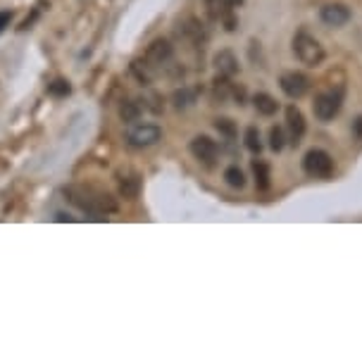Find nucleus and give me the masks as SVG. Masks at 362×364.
Returning a JSON list of instances; mask_svg holds the SVG:
<instances>
[{
	"instance_id": "f03ea898",
	"label": "nucleus",
	"mask_w": 362,
	"mask_h": 364,
	"mask_svg": "<svg viewBox=\"0 0 362 364\" xmlns=\"http://www.w3.org/2000/svg\"><path fill=\"white\" fill-rule=\"evenodd\" d=\"M293 53H296V58L303 63L305 67H319L324 63V48L322 43L315 38V36H310L307 31L300 29L296 36H293Z\"/></svg>"
},
{
	"instance_id": "2eb2a0df",
	"label": "nucleus",
	"mask_w": 362,
	"mask_h": 364,
	"mask_svg": "<svg viewBox=\"0 0 362 364\" xmlns=\"http://www.w3.org/2000/svg\"><path fill=\"white\" fill-rule=\"evenodd\" d=\"M196 100H198L196 88H179V91H174V95H172V102L176 109H186L193 105Z\"/></svg>"
},
{
	"instance_id": "5701e85b",
	"label": "nucleus",
	"mask_w": 362,
	"mask_h": 364,
	"mask_svg": "<svg viewBox=\"0 0 362 364\" xmlns=\"http://www.w3.org/2000/svg\"><path fill=\"white\" fill-rule=\"evenodd\" d=\"M10 19H12L10 12H0V33H3L5 26H10Z\"/></svg>"
},
{
	"instance_id": "4be33fe9",
	"label": "nucleus",
	"mask_w": 362,
	"mask_h": 364,
	"mask_svg": "<svg viewBox=\"0 0 362 364\" xmlns=\"http://www.w3.org/2000/svg\"><path fill=\"white\" fill-rule=\"evenodd\" d=\"M70 81H65V79H58V81H53L50 86H48V93L50 95H55V98H65V95H70Z\"/></svg>"
},
{
	"instance_id": "20e7f679",
	"label": "nucleus",
	"mask_w": 362,
	"mask_h": 364,
	"mask_svg": "<svg viewBox=\"0 0 362 364\" xmlns=\"http://www.w3.org/2000/svg\"><path fill=\"white\" fill-rule=\"evenodd\" d=\"M303 169H305V174L312 178H329L334 174V160L326 150L312 148V150H307L303 157Z\"/></svg>"
},
{
	"instance_id": "423d86ee",
	"label": "nucleus",
	"mask_w": 362,
	"mask_h": 364,
	"mask_svg": "<svg viewBox=\"0 0 362 364\" xmlns=\"http://www.w3.org/2000/svg\"><path fill=\"white\" fill-rule=\"evenodd\" d=\"M162 129L158 124H136L127 132V143L132 148H150L160 143Z\"/></svg>"
},
{
	"instance_id": "f8f14e48",
	"label": "nucleus",
	"mask_w": 362,
	"mask_h": 364,
	"mask_svg": "<svg viewBox=\"0 0 362 364\" xmlns=\"http://www.w3.org/2000/svg\"><path fill=\"white\" fill-rule=\"evenodd\" d=\"M215 67H217V72L222 74V77H236L238 74V60H236V55L231 53V50H220L215 55Z\"/></svg>"
},
{
	"instance_id": "6ab92c4d",
	"label": "nucleus",
	"mask_w": 362,
	"mask_h": 364,
	"mask_svg": "<svg viewBox=\"0 0 362 364\" xmlns=\"http://www.w3.org/2000/svg\"><path fill=\"white\" fill-rule=\"evenodd\" d=\"M243 139H245V148H248L250 150V153H260V150H262V143H260V132H257V129L255 127H248V129H245V136H243Z\"/></svg>"
},
{
	"instance_id": "4468645a",
	"label": "nucleus",
	"mask_w": 362,
	"mask_h": 364,
	"mask_svg": "<svg viewBox=\"0 0 362 364\" xmlns=\"http://www.w3.org/2000/svg\"><path fill=\"white\" fill-rule=\"evenodd\" d=\"M143 114V107H141V102H136V100H124L119 105V117H122V122L124 124H134V122H139V117Z\"/></svg>"
},
{
	"instance_id": "0eeeda50",
	"label": "nucleus",
	"mask_w": 362,
	"mask_h": 364,
	"mask_svg": "<svg viewBox=\"0 0 362 364\" xmlns=\"http://www.w3.org/2000/svg\"><path fill=\"white\" fill-rule=\"evenodd\" d=\"M279 86H282V91L289 95L291 100H300L310 91V79H307L303 72H286L282 74V79H279Z\"/></svg>"
},
{
	"instance_id": "1a4fd4ad",
	"label": "nucleus",
	"mask_w": 362,
	"mask_h": 364,
	"mask_svg": "<svg viewBox=\"0 0 362 364\" xmlns=\"http://www.w3.org/2000/svg\"><path fill=\"white\" fill-rule=\"evenodd\" d=\"M351 17H353V12H351V8H346L344 3H329L319 10V19H322L326 26H334V29L346 26L351 22Z\"/></svg>"
},
{
	"instance_id": "412c9836",
	"label": "nucleus",
	"mask_w": 362,
	"mask_h": 364,
	"mask_svg": "<svg viewBox=\"0 0 362 364\" xmlns=\"http://www.w3.org/2000/svg\"><path fill=\"white\" fill-rule=\"evenodd\" d=\"M215 129H217L220 134L227 136L229 141L236 136V124H234L231 119H227V117H220V119H215Z\"/></svg>"
},
{
	"instance_id": "b1692460",
	"label": "nucleus",
	"mask_w": 362,
	"mask_h": 364,
	"mask_svg": "<svg viewBox=\"0 0 362 364\" xmlns=\"http://www.w3.org/2000/svg\"><path fill=\"white\" fill-rule=\"evenodd\" d=\"M353 134L358 136V139H362V117H358V119L353 122Z\"/></svg>"
},
{
	"instance_id": "f257e3e1",
	"label": "nucleus",
	"mask_w": 362,
	"mask_h": 364,
	"mask_svg": "<svg viewBox=\"0 0 362 364\" xmlns=\"http://www.w3.org/2000/svg\"><path fill=\"white\" fill-rule=\"evenodd\" d=\"M63 193L67 198V203H72L74 208H79L81 212H86L91 217H102L117 210V203L110 196L91 186H65Z\"/></svg>"
},
{
	"instance_id": "7ed1b4c3",
	"label": "nucleus",
	"mask_w": 362,
	"mask_h": 364,
	"mask_svg": "<svg viewBox=\"0 0 362 364\" xmlns=\"http://www.w3.org/2000/svg\"><path fill=\"white\" fill-rule=\"evenodd\" d=\"M341 107H344V86L326 88V91L317 93L315 102H312V109H315L319 122H331L341 112Z\"/></svg>"
},
{
	"instance_id": "39448f33",
	"label": "nucleus",
	"mask_w": 362,
	"mask_h": 364,
	"mask_svg": "<svg viewBox=\"0 0 362 364\" xmlns=\"http://www.w3.org/2000/svg\"><path fill=\"white\" fill-rule=\"evenodd\" d=\"M172 55H174V50H172V43H169V41L155 38L153 43L148 46V50L143 55L141 63L146 65L150 72H155V70H160V67H165L169 60H172Z\"/></svg>"
},
{
	"instance_id": "a211bd4d",
	"label": "nucleus",
	"mask_w": 362,
	"mask_h": 364,
	"mask_svg": "<svg viewBox=\"0 0 362 364\" xmlns=\"http://www.w3.org/2000/svg\"><path fill=\"white\" fill-rule=\"evenodd\" d=\"M224 181H227L231 188H243L245 186V176H243V171L236 167V164L227 167V171H224Z\"/></svg>"
},
{
	"instance_id": "9b49d317",
	"label": "nucleus",
	"mask_w": 362,
	"mask_h": 364,
	"mask_svg": "<svg viewBox=\"0 0 362 364\" xmlns=\"http://www.w3.org/2000/svg\"><path fill=\"white\" fill-rule=\"evenodd\" d=\"M243 0H205V5H208V12L213 17H222L224 22H227V29L234 31L236 26V19L231 15V10L236 8V5H241Z\"/></svg>"
},
{
	"instance_id": "9d476101",
	"label": "nucleus",
	"mask_w": 362,
	"mask_h": 364,
	"mask_svg": "<svg viewBox=\"0 0 362 364\" xmlns=\"http://www.w3.org/2000/svg\"><path fill=\"white\" fill-rule=\"evenodd\" d=\"M286 129H289V143L291 146H298L305 136V117L296 105L286 107Z\"/></svg>"
},
{
	"instance_id": "f3484780",
	"label": "nucleus",
	"mask_w": 362,
	"mask_h": 364,
	"mask_svg": "<svg viewBox=\"0 0 362 364\" xmlns=\"http://www.w3.org/2000/svg\"><path fill=\"white\" fill-rule=\"evenodd\" d=\"M252 174H255V183L260 191H267L270 188V167L265 164L262 160H255L252 162Z\"/></svg>"
},
{
	"instance_id": "dca6fc26",
	"label": "nucleus",
	"mask_w": 362,
	"mask_h": 364,
	"mask_svg": "<svg viewBox=\"0 0 362 364\" xmlns=\"http://www.w3.org/2000/svg\"><path fill=\"white\" fill-rule=\"evenodd\" d=\"M139 186H141L139 176H134V174L132 176H119V191L127 200H134V198L139 196Z\"/></svg>"
},
{
	"instance_id": "ddd939ff",
	"label": "nucleus",
	"mask_w": 362,
	"mask_h": 364,
	"mask_svg": "<svg viewBox=\"0 0 362 364\" xmlns=\"http://www.w3.org/2000/svg\"><path fill=\"white\" fill-rule=\"evenodd\" d=\"M252 105H255V109L262 117H272L279 109V102L272 98L270 93H257L255 98H252Z\"/></svg>"
},
{
	"instance_id": "aec40b11",
	"label": "nucleus",
	"mask_w": 362,
	"mask_h": 364,
	"mask_svg": "<svg viewBox=\"0 0 362 364\" xmlns=\"http://www.w3.org/2000/svg\"><path fill=\"white\" fill-rule=\"evenodd\" d=\"M286 146V136H284V129L282 127H272L270 129V148L275 153H282Z\"/></svg>"
},
{
	"instance_id": "6e6552de",
	"label": "nucleus",
	"mask_w": 362,
	"mask_h": 364,
	"mask_svg": "<svg viewBox=\"0 0 362 364\" xmlns=\"http://www.w3.org/2000/svg\"><path fill=\"white\" fill-rule=\"evenodd\" d=\"M188 150H191V155L203 164H213L217 160V153H220L217 143L210 139V136H196V139L188 143Z\"/></svg>"
}]
</instances>
